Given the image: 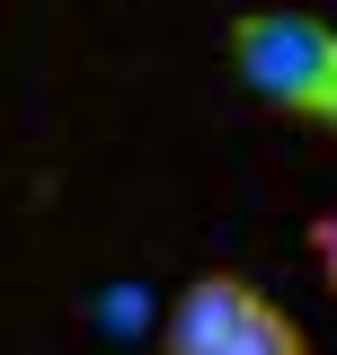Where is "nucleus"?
Returning <instances> with one entry per match:
<instances>
[{"instance_id":"f257e3e1","label":"nucleus","mask_w":337,"mask_h":355,"mask_svg":"<svg viewBox=\"0 0 337 355\" xmlns=\"http://www.w3.org/2000/svg\"><path fill=\"white\" fill-rule=\"evenodd\" d=\"M231 71L266 107L337 133V27L329 18H311V9H240L231 18Z\"/></svg>"},{"instance_id":"f03ea898","label":"nucleus","mask_w":337,"mask_h":355,"mask_svg":"<svg viewBox=\"0 0 337 355\" xmlns=\"http://www.w3.org/2000/svg\"><path fill=\"white\" fill-rule=\"evenodd\" d=\"M160 355H320V347L293 329V311L275 293H257L231 266H205L178 284V302L160 320Z\"/></svg>"},{"instance_id":"7ed1b4c3","label":"nucleus","mask_w":337,"mask_h":355,"mask_svg":"<svg viewBox=\"0 0 337 355\" xmlns=\"http://www.w3.org/2000/svg\"><path fill=\"white\" fill-rule=\"evenodd\" d=\"M311 258H320V275L337 284V214H320V222H311Z\"/></svg>"}]
</instances>
